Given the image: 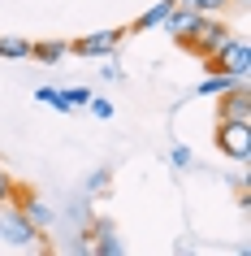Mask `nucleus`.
Returning a JSON list of instances; mask_svg holds the SVG:
<instances>
[{"label":"nucleus","instance_id":"obj_1","mask_svg":"<svg viewBox=\"0 0 251 256\" xmlns=\"http://www.w3.org/2000/svg\"><path fill=\"white\" fill-rule=\"evenodd\" d=\"M217 152L230 161L247 165L251 161V122H234V118H217V135H212Z\"/></svg>","mask_w":251,"mask_h":256},{"label":"nucleus","instance_id":"obj_2","mask_svg":"<svg viewBox=\"0 0 251 256\" xmlns=\"http://www.w3.org/2000/svg\"><path fill=\"white\" fill-rule=\"evenodd\" d=\"M234 40V30L225 26V18H204L199 14V26H195V35H191V40L182 44L186 52H195L199 61H204V56H212V52H221L225 44Z\"/></svg>","mask_w":251,"mask_h":256},{"label":"nucleus","instance_id":"obj_3","mask_svg":"<svg viewBox=\"0 0 251 256\" xmlns=\"http://www.w3.org/2000/svg\"><path fill=\"white\" fill-rule=\"evenodd\" d=\"M126 40H130V26L91 30V35H82V40H74V44H69V52H74V56H117Z\"/></svg>","mask_w":251,"mask_h":256},{"label":"nucleus","instance_id":"obj_4","mask_svg":"<svg viewBox=\"0 0 251 256\" xmlns=\"http://www.w3.org/2000/svg\"><path fill=\"white\" fill-rule=\"evenodd\" d=\"M204 70H221V74H234V78H247L251 74V48H247V40H230L221 48V52H212V56H204Z\"/></svg>","mask_w":251,"mask_h":256},{"label":"nucleus","instance_id":"obj_5","mask_svg":"<svg viewBox=\"0 0 251 256\" xmlns=\"http://www.w3.org/2000/svg\"><path fill=\"white\" fill-rule=\"evenodd\" d=\"M39 239L43 234L22 217V208H4V213H0V243H4V248H43Z\"/></svg>","mask_w":251,"mask_h":256},{"label":"nucleus","instance_id":"obj_6","mask_svg":"<svg viewBox=\"0 0 251 256\" xmlns=\"http://www.w3.org/2000/svg\"><path fill=\"white\" fill-rule=\"evenodd\" d=\"M13 200H17V208H22V217H26L30 226L39 230V234H48V230L56 226V208L43 200V196H35V191H22V187H17V191H13Z\"/></svg>","mask_w":251,"mask_h":256},{"label":"nucleus","instance_id":"obj_7","mask_svg":"<svg viewBox=\"0 0 251 256\" xmlns=\"http://www.w3.org/2000/svg\"><path fill=\"white\" fill-rule=\"evenodd\" d=\"M195 26H199V14H195V9H186L182 0H178L169 14H165V22H160V30H165V35H169L178 48H182V44L195 35Z\"/></svg>","mask_w":251,"mask_h":256},{"label":"nucleus","instance_id":"obj_8","mask_svg":"<svg viewBox=\"0 0 251 256\" xmlns=\"http://www.w3.org/2000/svg\"><path fill=\"white\" fill-rule=\"evenodd\" d=\"M217 118L251 122V92H247V82H238V87L221 92V100H217Z\"/></svg>","mask_w":251,"mask_h":256},{"label":"nucleus","instance_id":"obj_9","mask_svg":"<svg viewBox=\"0 0 251 256\" xmlns=\"http://www.w3.org/2000/svg\"><path fill=\"white\" fill-rule=\"evenodd\" d=\"M91 252L95 256H126V239L117 234V226L108 217H100L91 226Z\"/></svg>","mask_w":251,"mask_h":256},{"label":"nucleus","instance_id":"obj_10","mask_svg":"<svg viewBox=\"0 0 251 256\" xmlns=\"http://www.w3.org/2000/svg\"><path fill=\"white\" fill-rule=\"evenodd\" d=\"M69 56V44L65 40H39L30 44V61H39V66H61Z\"/></svg>","mask_w":251,"mask_h":256},{"label":"nucleus","instance_id":"obj_11","mask_svg":"<svg viewBox=\"0 0 251 256\" xmlns=\"http://www.w3.org/2000/svg\"><path fill=\"white\" fill-rule=\"evenodd\" d=\"M178 0H156L152 9H143V14L134 18V26H130V35H139V30H160V22H165V14H169Z\"/></svg>","mask_w":251,"mask_h":256},{"label":"nucleus","instance_id":"obj_12","mask_svg":"<svg viewBox=\"0 0 251 256\" xmlns=\"http://www.w3.org/2000/svg\"><path fill=\"white\" fill-rule=\"evenodd\" d=\"M238 82H247V78H234V74H221V70H212L208 78L199 82V96H204V100H212V96L230 92V87H238Z\"/></svg>","mask_w":251,"mask_h":256},{"label":"nucleus","instance_id":"obj_13","mask_svg":"<svg viewBox=\"0 0 251 256\" xmlns=\"http://www.w3.org/2000/svg\"><path fill=\"white\" fill-rule=\"evenodd\" d=\"M30 56V40L22 35H0V61H26Z\"/></svg>","mask_w":251,"mask_h":256},{"label":"nucleus","instance_id":"obj_14","mask_svg":"<svg viewBox=\"0 0 251 256\" xmlns=\"http://www.w3.org/2000/svg\"><path fill=\"white\" fill-rule=\"evenodd\" d=\"M186 9H195V14H204V18H221L225 9H230V0H182Z\"/></svg>","mask_w":251,"mask_h":256},{"label":"nucleus","instance_id":"obj_15","mask_svg":"<svg viewBox=\"0 0 251 256\" xmlns=\"http://www.w3.org/2000/svg\"><path fill=\"white\" fill-rule=\"evenodd\" d=\"M35 100H39V104H48V108H56V113H69L61 87H35Z\"/></svg>","mask_w":251,"mask_h":256},{"label":"nucleus","instance_id":"obj_16","mask_svg":"<svg viewBox=\"0 0 251 256\" xmlns=\"http://www.w3.org/2000/svg\"><path fill=\"white\" fill-rule=\"evenodd\" d=\"M169 165L178 170V174H186V170L195 165V152L186 148V144H173V148H169Z\"/></svg>","mask_w":251,"mask_h":256},{"label":"nucleus","instance_id":"obj_17","mask_svg":"<svg viewBox=\"0 0 251 256\" xmlns=\"http://www.w3.org/2000/svg\"><path fill=\"white\" fill-rule=\"evenodd\" d=\"M61 96H65V108L74 113V108H87V100H91L95 92H91V87H65Z\"/></svg>","mask_w":251,"mask_h":256},{"label":"nucleus","instance_id":"obj_18","mask_svg":"<svg viewBox=\"0 0 251 256\" xmlns=\"http://www.w3.org/2000/svg\"><path fill=\"white\" fill-rule=\"evenodd\" d=\"M108 182H113V174H108V170H91V178H87V196H104L108 191Z\"/></svg>","mask_w":251,"mask_h":256},{"label":"nucleus","instance_id":"obj_19","mask_svg":"<svg viewBox=\"0 0 251 256\" xmlns=\"http://www.w3.org/2000/svg\"><path fill=\"white\" fill-rule=\"evenodd\" d=\"M87 108H91L100 122H108L113 113H117V108H113V100H104V96H91V100H87Z\"/></svg>","mask_w":251,"mask_h":256},{"label":"nucleus","instance_id":"obj_20","mask_svg":"<svg viewBox=\"0 0 251 256\" xmlns=\"http://www.w3.org/2000/svg\"><path fill=\"white\" fill-rule=\"evenodd\" d=\"M13 191H17L13 174H9V170H0V204H9V200H13Z\"/></svg>","mask_w":251,"mask_h":256},{"label":"nucleus","instance_id":"obj_21","mask_svg":"<svg viewBox=\"0 0 251 256\" xmlns=\"http://www.w3.org/2000/svg\"><path fill=\"white\" fill-rule=\"evenodd\" d=\"M121 74H126V70L117 66V56H108V66H100V78H108V82H117Z\"/></svg>","mask_w":251,"mask_h":256},{"label":"nucleus","instance_id":"obj_22","mask_svg":"<svg viewBox=\"0 0 251 256\" xmlns=\"http://www.w3.org/2000/svg\"><path fill=\"white\" fill-rule=\"evenodd\" d=\"M173 252L186 256V252H195V243H191V239H178V243H173Z\"/></svg>","mask_w":251,"mask_h":256},{"label":"nucleus","instance_id":"obj_23","mask_svg":"<svg viewBox=\"0 0 251 256\" xmlns=\"http://www.w3.org/2000/svg\"><path fill=\"white\" fill-rule=\"evenodd\" d=\"M230 4H238V9H247V4H251V0H230Z\"/></svg>","mask_w":251,"mask_h":256}]
</instances>
